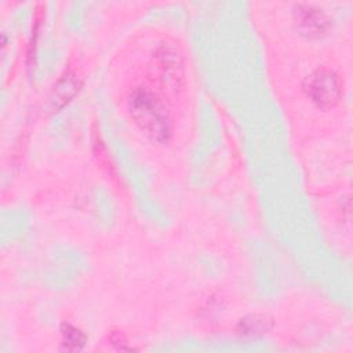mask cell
<instances>
[{"instance_id":"5","label":"cell","mask_w":353,"mask_h":353,"mask_svg":"<svg viewBox=\"0 0 353 353\" xmlns=\"http://www.w3.org/2000/svg\"><path fill=\"white\" fill-rule=\"evenodd\" d=\"M61 334H62V343L68 350H80L87 341L85 334L80 328L69 323L62 324Z\"/></svg>"},{"instance_id":"2","label":"cell","mask_w":353,"mask_h":353,"mask_svg":"<svg viewBox=\"0 0 353 353\" xmlns=\"http://www.w3.org/2000/svg\"><path fill=\"white\" fill-rule=\"evenodd\" d=\"M305 90L309 98L321 108L334 106L342 94L339 77L330 69H319L307 76Z\"/></svg>"},{"instance_id":"3","label":"cell","mask_w":353,"mask_h":353,"mask_svg":"<svg viewBox=\"0 0 353 353\" xmlns=\"http://www.w3.org/2000/svg\"><path fill=\"white\" fill-rule=\"evenodd\" d=\"M294 18L298 30L307 37L321 36L330 25V18L323 10L307 4H299L294 11Z\"/></svg>"},{"instance_id":"1","label":"cell","mask_w":353,"mask_h":353,"mask_svg":"<svg viewBox=\"0 0 353 353\" xmlns=\"http://www.w3.org/2000/svg\"><path fill=\"white\" fill-rule=\"evenodd\" d=\"M130 112L146 135L159 142L167 141L171 123L163 102L149 90L138 88L130 98Z\"/></svg>"},{"instance_id":"4","label":"cell","mask_w":353,"mask_h":353,"mask_svg":"<svg viewBox=\"0 0 353 353\" xmlns=\"http://www.w3.org/2000/svg\"><path fill=\"white\" fill-rule=\"evenodd\" d=\"M273 327V321L269 316L266 314H248L245 317H243L239 321L237 325V331L241 335H262L268 331H270Z\"/></svg>"}]
</instances>
